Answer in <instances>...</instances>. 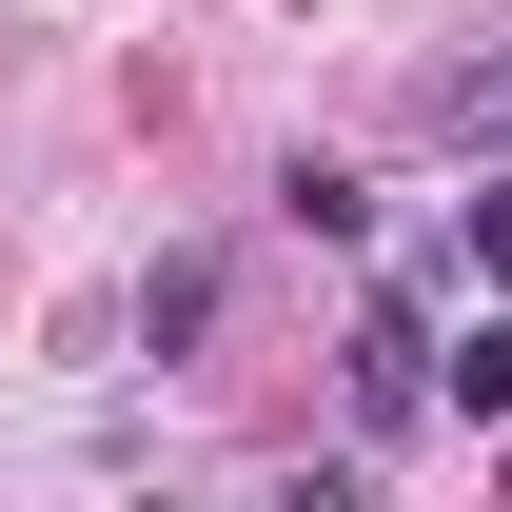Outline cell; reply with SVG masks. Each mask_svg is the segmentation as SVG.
<instances>
[{"instance_id": "obj_2", "label": "cell", "mask_w": 512, "mask_h": 512, "mask_svg": "<svg viewBox=\"0 0 512 512\" xmlns=\"http://www.w3.org/2000/svg\"><path fill=\"white\" fill-rule=\"evenodd\" d=\"M434 394L473 414V434H493V414H512V316H473V355H434Z\"/></svg>"}, {"instance_id": "obj_1", "label": "cell", "mask_w": 512, "mask_h": 512, "mask_svg": "<svg viewBox=\"0 0 512 512\" xmlns=\"http://www.w3.org/2000/svg\"><path fill=\"white\" fill-rule=\"evenodd\" d=\"M414 394H434V335H414V296H375V316H355V414H414Z\"/></svg>"}, {"instance_id": "obj_3", "label": "cell", "mask_w": 512, "mask_h": 512, "mask_svg": "<svg viewBox=\"0 0 512 512\" xmlns=\"http://www.w3.org/2000/svg\"><path fill=\"white\" fill-rule=\"evenodd\" d=\"M473 276H493V296H512V197H473Z\"/></svg>"}]
</instances>
